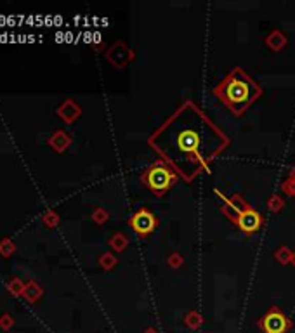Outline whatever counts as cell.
Masks as SVG:
<instances>
[{"label": "cell", "instance_id": "6da1fadb", "mask_svg": "<svg viewBox=\"0 0 295 333\" xmlns=\"http://www.w3.org/2000/svg\"><path fill=\"white\" fill-rule=\"evenodd\" d=\"M148 146L183 181L191 182L229 146V138L193 101H186L153 132Z\"/></svg>", "mask_w": 295, "mask_h": 333}, {"label": "cell", "instance_id": "7a4b0ae2", "mask_svg": "<svg viewBox=\"0 0 295 333\" xmlns=\"http://www.w3.org/2000/svg\"><path fill=\"white\" fill-rule=\"evenodd\" d=\"M261 87L252 76H248L242 68H234L233 71L214 89V95L229 111L236 116H242L257 97L261 95Z\"/></svg>", "mask_w": 295, "mask_h": 333}, {"label": "cell", "instance_id": "3957f363", "mask_svg": "<svg viewBox=\"0 0 295 333\" xmlns=\"http://www.w3.org/2000/svg\"><path fill=\"white\" fill-rule=\"evenodd\" d=\"M175 181H177V174L174 172V168L167 165L165 162L153 163V165H149L146 170H144V174L141 175V182H143L151 193H155L158 196L167 193V191L175 184Z\"/></svg>", "mask_w": 295, "mask_h": 333}, {"label": "cell", "instance_id": "277c9868", "mask_svg": "<svg viewBox=\"0 0 295 333\" xmlns=\"http://www.w3.org/2000/svg\"><path fill=\"white\" fill-rule=\"evenodd\" d=\"M233 221L243 232L252 234V232H255L259 227H261L262 219L259 216V212L253 210L252 207H245L243 210H238V208H236V217Z\"/></svg>", "mask_w": 295, "mask_h": 333}, {"label": "cell", "instance_id": "5b68a950", "mask_svg": "<svg viewBox=\"0 0 295 333\" xmlns=\"http://www.w3.org/2000/svg\"><path fill=\"white\" fill-rule=\"evenodd\" d=\"M130 227H132L139 236H146L151 231H155L156 219L151 212H148L146 208H141L139 212H135L134 216L130 217Z\"/></svg>", "mask_w": 295, "mask_h": 333}, {"label": "cell", "instance_id": "8992f818", "mask_svg": "<svg viewBox=\"0 0 295 333\" xmlns=\"http://www.w3.org/2000/svg\"><path fill=\"white\" fill-rule=\"evenodd\" d=\"M287 318L280 311H276V309H273L269 314H266L264 319H262V328H264L266 333H283L287 330Z\"/></svg>", "mask_w": 295, "mask_h": 333}, {"label": "cell", "instance_id": "52a82bcc", "mask_svg": "<svg viewBox=\"0 0 295 333\" xmlns=\"http://www.w3.org/2000/svg\"><path fill=\"white\" fill-rule=\"evenodd\" d=\"M51 144L57 149V151H63V149L70 144V139H68V135L63 134V132H56V134H54V138L51 139Z\"/></svg>", "mask_w": 295, "mask_h": 333}, {"label": "cell", "instance_id": "ba28073f", "mask_svg": "<svg viewBox=\"0 0 295 333\" xmlns=\"http://www.w3.org/2000/svg\"><path fill=\"white\" fill-rule=\"evenodd\" d=\"M35 291H37V293H40V288H38V286H37V288H35V285H33V283H31V285H28V288L25 290V293L28 295V299L33 300V299H35Z\"/></svg>", "mask_w": 295, "mask_h": 333}, {"label": "cell", "instance_id": "9c48e42d", "mask_svg": "<svg viewBox=\"0 0 295 333\" xmlns=\"http://www.w3.org/2000/svg\"><path fill=\"white\" fill-rule=\"evenodd\" d=\"M288 193L292 194V196H295V182H293V188H292V189H288Z\"/></svg>", "mask_w": 295, "mask_h": 333}]
</instances>
